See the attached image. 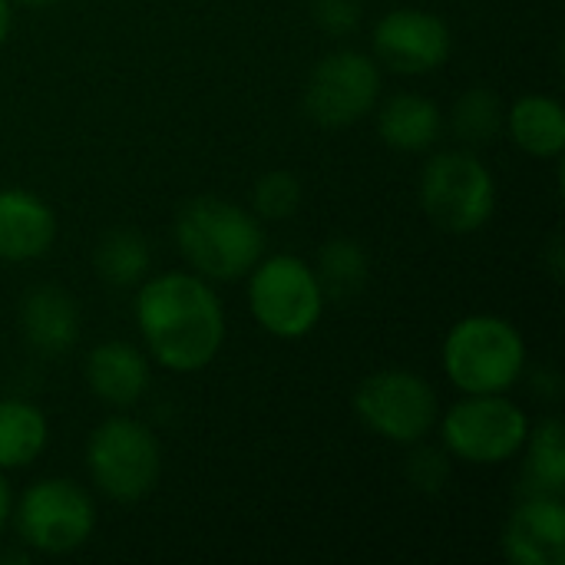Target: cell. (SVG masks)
<instances>
[{
	"label": "cell",
	"mask_w": 565,
	"mask_h": 565,
	"mask_svg": "<svg viewBox=\"0 0 565 565\" xmlns=\"http://www.w3.org/2000/svg\"><path fill=\"white\" fill-rule=\"evenodd\" d=\"M132 315L146 351L172 374H195L209 367L225 344L222 301L199 275L166 271L142 281Z\"/></svg>",
	"instance_id": "1"
},
{
	"label": "cell",
	"mask_w": 565,
	"mask_h": 565,
	"mask_svg": "<svg viewBox=\"0 0 565 565\" xmlns=\"http://www.w3.org/2000/svg\"><path fill=\"white\" fill-rule=\"evenodd\" d=\"M175 245L202 278L238 281L265 255V232L248 209L195 195L175 215Z\"/></svg>",
	"instance_id": "2"
},
{
	"label": "cell",
	"mask_w": 565,
	"mask_h": 565,
	"mask_svg": "<svg viewBox=\"0 0 565 565\" xmlns=\"http://www.w3.org/2000/svg\"><path fill=\"white\" fill-rule=\"evenodd\" d=\"M523 367L526 341L507 318L470 315L444 341V374L463 394H507Z\"/></svg>",
	"instance_id": "3"
},
{
	"label": "cell",
	"mask_w": 565,
	"mask_h": 565,
	"mask_svg": "<svg viewBox=\"0 0 565 565\" xmlns=\"http://www.w3.org/2000/svg\"><path fill=\"white\" fill-rule=\"evenodd\" d=\"M420 209L440 232L473 235L497 212V179L467 149L437 152L420 175Z\"/></svg>",
	"instance_id": "4"
},
{
	"label": "cell",
	"mask_w": 565,
	"mask_h": 565,
	"mask_svg": "<svg viewBox=\"0 0 565 565\" xmlns=\"http://www.w3.org/2000/svg\"><path fill=\"white\" fill-rule=\"evenodd\" d=\"M324 291L308 262L298 255L258 258L248 271V308L252 318L281 341L308 338L324 315Z\"/></svg>",
	"instance_id": "5"
},
{
	"label": "cell",
	"mask_w": 565,
	"mask_h": 565,
	"mask_svg": "<svg viewBox=\"0 0 565 565\" xmlns=\"http://www.w3.org/2000/svg\"><path fill=\"white\" fill-rule=\"evenodd\" d=\"M86 470L99 493L113 503H139L159 483V440L146 424L132 417H109L89 434Z\"/></svg>",
	"instance_id": "6"
},
{
	"label": "cell",
	"mask_w": 565,
	"mask_h": 565,
	"mask_svg": "<svg viewBox=\"0 0 565 565\" xmlns=\"http://www.w3.org/2000/svg\"><path fill=\"white\" fill-rule=\"evenodd\" d=\"M354 414L371 434L401 447H414L424 444V437L437 427L440 404L427 377L404 367H387L358 384Z\"/></svg>",
	"instance_id": "7"
},
{
	"label": "cell",
	"mask_w": 565,
	"mask_h": 565,
	"mask_svg": "<svg viewBox=\"0 0 565 565\" xmlns=\"http://www.w3.org/2000/svg\"><path fill=\"white\" fill-rule=\"evenodd\" d=\"M530 434V417L503 394H467L444 420V450L470 467H500L513 460Z\"/></svg>",
	"instance_id": "8"
},
{
	"label": "cell",
	"mask_w": 565,
	"mask_h": 565,
	"mask_svg": "<svg viewBox=\"0 0 565 565\" xmlns=\"http://www.w3.org/2000/svg\"><path fill=\"white\" fill-rule=\"evenodd\" d=\"M20 540L43 556L79 550L96 530V507L83 487L63 477H46L26 487L13 513Z\"/></svg>",
	"instance_id": "9"
},
{
	"label": "cell",
	"mask_w": 565,
	"mask_h": 565,
	"mask_svg": "<svg viewBox=\"0 0 565 565\" xmlns=\"http://www.w3.org/2000/svg\"><path fill=\"white\" fill-rule=\"evenodd\" d=\"M381 99V66L358 50L324 56L305 86V113L324 129H344L374 113Z\"/></svg>",
	"instance_id": "10"
},
{
	"label": "cell",
	"mask_w": 565,
	"mask_h": 565,
	"mask_svg": "<svg viewBox=\"0 0 565 565\" xmlns=\"http://www.w3.org/2000/svg\"><path fill=\"white\" fill-rule=\"evenodd\" d=\"M374 56L394 73L424 76L447 63L454 50L450 26L420 7H397L384 13L374 26Z\"/></svg>",
	"instance_id": "11"
},
{
	"label": "cell",
	"mask_w": 565,
	"mask_h": 565,
	"mask_svg": "<svg viewBox=\"0 0 565 565\" xmlns=\"http://www.w3.org/2000/svg\"><path fill=\"white\" fill-rule=\"evenodd\" d=\"M503 556L513 565L565 563V503L563 497L530 493L503 526Z\"/></svg>",
	"instance_id": "12"
},
{
	"label": "cell",
	"mask_w": 565,
	"mask_h": 565,
	"mask_svg": "<svg viewBox=\"0 0 565 565\" xmlns=\"http://www.w3.org/2000/svg\"><path fill=\"white\" fill-rule=\"evenodd\" d=\"M56 242L53 209L30 189H0V262H36Z\"/></svg>",
	"instance_id": "13"
},
{
	"label": "cell",
	"mask_w": 565,
	"mask_h": 565,
	"mask_svg": "<svg viewBox=\"0 0 565 565\" xmlns=\"http://www.w3.org/2000/svg\"><path fill=\"white\" fill-rule=\"evenodd\" d=\"M20 328H23L26 344L36 354L60 358L79 338V311H76V301L63 288H56V285L30 288L26 298H23V305H20Z\"/></svg>",
	"instance_id": "14"
},
{
	"label": "cell",
	"mask_w": 565,
	"mask_h": 565,
	"mask_svg": "<svg viewBox=\"0 0 565 565\" xmlns=\"http://www.w3.org/2000/svg\"><path fill=\"white\" fill-rule=\"evenodd\" d=\"M86 381L103 404L132 407L149 391V361L129 341H106L89 351Z\"/></svg>",
	"instance_id": "15"
},
{
	"label": "cell",
	"mask_w": 565,
	"mask_h": 565,
	"mask_svg": "<svg viewBox=\"0 0 565 565\" xmlns=\"http://www.w3.org/2000/svg\"><path fill=\"white\" fill-rule=\"evenodd\" d=\"M444 129V113L434 99L420 93H397L381 106L377 132L397 152H424L437 142Z\"/></svg>",
	"instance_id": "16"
},
{
	"label": "cell",
	"mask_w": 565,
	"mask_h": 565,
	"mask_svg": "<svg viewBox=\"0 0 565 565\" xmlns=\"http://www.w3.org/2000/svg\"><path fill=\"white\" fill-rule=\"evenodd\" d=\"M513 142L536 159H559L565 152V113L553 96H520L513 109L503 116Z\"/></svg>",
	"instance_id": "17"
},
{
	"label": "cell",
	"mask_w": 565,
	"mask_h": 565,
	"mask_svg": "<svg viewBox=\"0 0 565 565\" xmlns=\"http://www.w3.org/2000/svg\"><path fill=\"white\" fill-rule=\"evenodd\" d=\"M50 427L46 417L17 397L0 401V470H23L30 467L46 447Z\"/></svg>",
	"instance_id": "18"
},
{
	"label": "cell",
	"mask_w": 565,
	"mask_h": 565,
	"mask_svg": "<svg viewBox=\"0 0 565 565\" xmlns=\"http://www.w3.org/2000/svg\"><path fill=\"white\" fill-rule=\"evenodd\" d=\"M526 487L530 493L563 497L565 490V430L559 417L530 427L526 434Z\"/></svg>",
	"instance_id": "19"
},
{
	"label": "cell",
	"mask_w": 565,
	"mask_h": 565,
	"mask_svg": "<svg viewBox=\"0 0 565 565\" xmlns=\"http://www.w3.org/2000/svg\"><path fill=\"white\" fill-rule=\"evenodd\" d=\"M367 252L361 242L354 238H331L324 248H321V258H318V281H321V291L324 298L331 301H351L364 291L367 285Z\"/></svg>",
	"instance_id": "20"
},
{
	"label": "cell",
	"mask_w": 565,
	"mask_h": 565,
	"mask_svg": "<svg viewBox=\"0 0 565 565\" xmlns=\"http://www.w3.org/2000/svg\"><path fill=\"white\" fill-rule=\"evenodd\" d=\"M93 262L106 285L129 288L149 271V242L132 228H113L99 238Z\"/></svg>",
	"instance_id": "21"
},
{
	"label": "cell",
	"mask_w": 565,
	"mask_h": 565,
	"mask_svg": "<svg viewBox=\"0 0 565 565\" xmlns=\"http://www.w3.org/2000/svg\"><path fill=\"white\" fill-rule=\"evenodd\" d=\"M503 103L493 89L487 86H473L467 89L457 103H454V113H450V126L454 132L470 142V146H487L500 136L503 129Z\"/></svg>",
	"instance_id": "22"
},
{
	"label": "cell",
	"mask_w": 565,
	"mask_h": 565,
	"mask_svg": "<svg viewBox=\"0 0 565 565\" xmlns=\"http://www.w3.org/2000/svg\"><path fill=\"white\" fill-rule=\"evenodd\" d=\"M301 195H305V189H301V179L295 172L271 169L255 182L252 202H255V212L265 222H285L301 209Z\"/></svg>",
	"instance_id": "23"
},
{
	"label": "cell",
	"mask_w": 565,
	"mask_h": 565,
	"mask_svg": "<svg viewBox=\"0 0 565 565\" xmlns=\"http://www.w3.org/2000/svg\"><path fill=\"white\" fill-rule=\"evenodd\" d=\"M417 447V444H414ZM411 487L417 493H427V497H437L444 493V487L450 483V454L440 450V447H417L411 457H407V467H404Z\"/></svg>",
	"instance_id": "24"
},
{
	"label": "cell",
	"mask_w": 565,
	"mask_h": 565,
	"mask_svg": "<svg viewBox=\"0 0 565 565\" xmlns=\"http://www.w3.org/2000/svg\"><path fill=\"white\" fill-rule=\"evenodd\" d=\"M315 23L331 36H348L361 23V3L358 0H311Z\"/></svg>",
	"instance_id": "25"
},
{
	"label": "cell",
	"mask_w": 565,
	"mask_h": 565,
	"mask_svg": "<svg viewBox=\"0 0 565 565\" xmlns=\"http://www.w3.org/2000/svg\"><path fill=\"white\" fill-rule=\"evenodd\" d=\"M546 258H550V265H553V278L559 281V278H563V238H559V235L550 238Z\"/></svg>",
	"instance_id": "26"
},
{
	"label": "cell",
	"mask_w": 565,
	"mask_h": 565,
	"mask_svg": "<svg viewBox=\"0 0 565 565\" xmlns=\"http://www.w3.org/2000/svg\"><path fill=\"white\" fill-rule=\"evenodd\" d=\"M10 26H13V3L10 0H0V46L10 36Z\"/></svg>",
	"instance_id": "27"
},
{
	"label": "cell",
	"mask_w": 565,
	"mask_h": 565,
	"mask_svg": "<svg viewBox=\"0 0 565 565\" xmlns=\"http://www.w3.org/2000/svg\"><path fill=\"white\" fill-rule=\"evenodd\" d=\"M7 523H10V487L0 473V533L7 530Z\"/></svg>",
	"instance_id": "28"
},
{
	"label": "cell",
	"mask_w": 565,
	"mask_h": 565,
	"mask_svg": "<svg viewBox=\"0 0 565 565\" xmlns=\"http://www.w3.org/2000/svg\"><path fill=\"white\" fill-rule=\"evenodd\" d=\"M10 3H23V7H53L60 0H10Z\"/></svg>",
	"instance_id": "29"
}]
</instances>
